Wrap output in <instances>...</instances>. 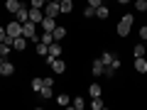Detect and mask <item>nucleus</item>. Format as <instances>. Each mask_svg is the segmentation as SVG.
I'll return each mask as SVG.
<instances>
[{
    "label": "nucleus",
    "mask_w": 147,
    "mask_h": 110,
    "mask_svg": "<svg viewBox=\"0 0 147 110\" xmlns=\"http://www.w3.org/2000/svg\"><path fill=\"white\" fill-rule=\"evenodd\" d=\"M145 52H147V49H145V44H137V47L132 49V54H135V56H145Z\"/></svg>",
    "instance_id": "393cba45"
},
{
    "label": "nucleus",
    "mask_w": 147,
    "mask_h": 110,
    "mask_svg": "<svg viewBox=\"0 0 147 110\" xmlns=\"http://www.w3.org/2000/svg\"><path fill=\"white\" fill-rule=\"evenodd\" d=\"M110 68H115V71L120 68V59H118V56H113V64H110Z\"/></svg>",
    "instance_id": "c756f323"
},
{
    "label": "nucleus",
    "mask_w": 147,
    "mask_h": 110,
    "mask_svg": "<svg viewBox=\"0 0 147 110\" xmlns=\"http://www.w3.org/2000/svg\"><path fill=\"white\" fill-rule=\"evenodd\" d=\"M84 15H86V17H93V15H96V7H93V5H88V7L84 10Z\"/></svg>",
    "instance_id": "cd10ccee"
},
{
    "label": "nucleus",
    "mask_w": 147,
    "mask_h": 110,
    "mask_svg": "<svg viewBox=\"0 0 147 110\" xmlns=\"http://www.w3.org/2000/svg\"><path fill=\"white\" fill-rule=\"evenodd\" d=\"M39 25L44 27V32H54V27H57V22H54V17H47V15H44Z\"/></svg>",
    "instance_id": "0eeeda50"
},
{
    "label": "nucleus",
    "mask_w": 147,
    "mask_h": 110,
    "mask_svg": "<svg viewBox=\"0 0 147 110\" xmlns=\"http://www.w3.org/2000/svg\"><path fill=\"white\" fill-rule=\"evenodd\" d=\"M88 95H91V98H98V95H100V86L98 83H91L88 86Z\"/></svg>",
    "instance_id": "a211bd4d"
},
{
    "label": "nucleus",
    "mask_w": 147,
    "mask_h": 110,
    "mask_svg": "<svg viewBox=\"0 0 147 110\" xmlns=\"http://www.w3.org/2000/svg\"><path fill=\"white\" fill-rule=\"evenodd\" d=\"M130 27H132V15H125L118 25V37H127L130 34Z\"/></svg>",
    "instance_id": "f257e3e1"
},
{
    "label": "nucleus",
    "mask_w": 147,
    "mask_h": 110,
    "mask_svg": "<svg viewBox=\"0 0 147 110\" xmlns=\"http://www.w3.org/2000/svg\"><path fill=\"white\" fill-rule=\"evenodd\" d=\"M27 42H30V39H25V37H15V39H12V49H17V52H22V49L27 47Z\"/></svg>",
    "instance_id": "6e6552de"
},
{
    "label": "nucleus",
    "mask_w": 147,
    "mask_h": 110,
    "mask_svg": "<svg viewBox=\"0 0 147 110\" xmlns=\"http://www.w3.org/2000/svg\"><path fill=\"white\" fill-rule=\"evenodd\" d=\"M47 56H61V47H59V44H49V54H47Z\"/></svg>",
    "instance_id": "f3484780"
},
{
    "label": "nucleus",
    "mask_w": 147,
    "mask_h": 110,
    "mask_svg": "<svg viewBox=\"0 0 147 110\" xmlns=\"http://www.w3.org/2000/svg\"><path fill=\"white\" fill-rule=\"evenodd\" d=\"M42 86H44L42 78H32V91H34V93H39V91H42Z\"/></svg>",
    "instance_id": "5701e85b"
},
{
    "label": "nucleus",
    "mask_w": 147,
    "mask_h": 110,
    "mask_svg": "<svg viewBox=\"0 0 147 110\" xmlns=\"http://www.w3.org/2000/svg\"><path fill=\"white\" fill-rule=\"evenodd\" d=\"M39 95H42L44 100H49V98L54 95V93H52V86H42V91H39Z\"/></svg>",
    "instance_id": "412c9836"
},
{
    "label": "nucleus",
    "mask_w": 147,
    "mask_h": 110,
    "mask_svg": "<svg viewBox=\"0 0 147 110\" xmlns=\"http://www.w3.org/2000/svg\"><path fill=\"white\" fill-rule=\"evenodd\" d=\"M88 5H93V7H98V5H103V0H88Z\"/></svg>",
    "instance_id": "72a5a7b5"
},
{
    "label": "nucleus",
    "mask_w": 147,
    "mask_h": 110,
    "mask_svg": "<svg viewBox=\"0 0 147 110\" xmlns=\"http://www.w3.org/2000/svg\"><path fill=\"white\" fill-rule=\"evenodd\" d=\"M118 3H123V5H125V3H130V0H118Z\"/></svg>",
    "instance_id": "f704fd0d"
},
{
    "label": "nucleus",
    "mask_w": 147,
    "mask_h": 110,
    "mask_svg": "<svg viewBox=\"0 0 147 110\" xmlns=\"http://www.w3.org/2000/svg\"><path fill=\"white\" fill-rule=\"evenodd\" d=\"M10 44H5V42H0V56H7V54H10Z\"/></svg>",
    "instance_id": "b1692460"
},
{
    "label": "nucleus",
    "mask_w": 147,
    "mask_h": 110,
    "mask_svg": "<svg viewBox=\"0 0 147 110\" xmlns=\"http://www.w3.org/2000/svg\"><path fill=\"white\" fill-rule=\"evenodd\" d=\"M52 34H54V42H61L64 37H66V30H64L61 25H57V27H54V32H52Z\"/></svg>",
    "instance_id": "9d476101"
},
{
    "label": "nucleus",
    "mask_w": 147,
    "mask_h": 110,
    "mask_svg": "<svg viewBox=\"0 0 147 110\" xmlns=\"http://www.w3.org/2000/svg\"><path fill=\"white\" fill-rule=\"evenodd\" d=\"M42 10H44V15H47V17H57L59 12H61V10H59V0H52V3H47Z\"/></svg>",
    "instance_id": "7ed1b4c3"
},
{
    "label": "nucleus",
    "mask_w": 147,
    "mask_h": 110,
    "mask_svg": "<svg viewBox=\"0 0 147 110\" xmlns=\"http://www.w3.org/2000/svg\"><path fill=\"white\" fill-rule=\"evenodd\" d=\"M44 81V86H54V78H52V76H47V78H42Z\"/></svg>",
    "instance_id": "473e14b6"
},
{
    "label": "nucleus",
    "mask_w": 147,
    "mask_h": 110,
    "mask_svg": "<svg viewBox=\"0 0 147 110\" xmlns=\"http://www.w3.org/2000/svg\"><path fill=\"white\" fill-rule=\"evenodd\" d=\"M39 42H42V44H52L54 42V34H52V32H44V34L39 37Z\"/></svg>",
    "instance_id": "4be33fe9"
},
{
    "label": "nucleus",
    "mask_w": 147,
    "mask_h": 110,
    "mask_svg": "<svg viewBox=\"0 0 147 110\" xmlns=\"http://www.w3.org/2000/svg\"><path fill=\"white\" fill-rule=\"evenodd\" d=\"M84 105H86V100H84V98H74V108H76V110H81Z\"/></svg>",
    "instance_id": "bb28decb"
},
{
    "label": "nucleus",
    "mask_w": 147,
    "mask_h": 110,
    "mask_svg": "<svg viewBox=\"0 0 147 110\" xmlns=\"http://www.w3.org/2000/svg\"><path fill=\"white\" fill-rule=\"evenodd\" d=\"M59 10L61 12H71L74 10V0H59Z\"/></svg>",
    "instance_id": "f8f14e48"
},
{
    "label": "nucleus",
    "mask_w": 147,
    "mask_h": 110,
    "mask_svg": "<svg viewBox=\"0 0 147 110\" xmlns=\"http://www.w3.org/2000/svg\"><path fill=\"white\" fill-rule=\"evenodd\" d=\"M37 54H39V56H47V54H49V44L37 42Z\"/></svg>",
    "instance_id": "6ab92c4d"
},
{
    "label": "nucleus",
    "mask_w": 147,
    "mask_h": 110,
    "mask_svg": "<svg viewBox=\"0 0 147 110\" xmlns=\"http://www.w3.org/2000/svg\"><path fill=\"white\" fill-rule=\"evenodd\" d=\"M15 73V64L7 61V56H0V76H12Z\"/></svg>",
    "instance_id": "f03ea898"
},
{
    "label": "nucleus",
    "mask_w": 147,
    "mask_h": 110,
    "mask_svg": "<svg viewBox=\"0 0 147 110\" xmlns=\"http://www.w3.org/2000/svg\"><path fill=\"white\" fill-rule=\"evenodd\" d=\"M103 61H100V59H98V61H93V66H91V71H93V76H103Z\"/></svg>",
    "instance_id": "4468645a"
},
{
    "label": "nucleus",
    "mask_w": 147,
    "mask_h": 110,
    "mask_svg": "<svg viewBox=\"0 0 147 110\" xmlns=\"http://www.w3.org/2000/svg\"><path fill=\"white\" fill-rule=\"evenodd\" d=\"M57 105H61V108H66V105H71V98H69L66 93H59V95H57Z\"/></svg>",
    "instance_id": "2eb2a0df"
},
{
    "label": "nucleus",
    "mask_w": 147,
    "mask_h": 110,
    "mask_svg": "<svg viewBox=\"0 0 147 110\" xmlns=\"http://www.w3.org/2000/svg\"><path fill=\"white\" fill-rule=\"evenodd\" d=\"M140 39H142V42H147V25L140 27Z\"/></svg>",
    "instance_id": "c85d7f7f"
},
{
    "label": "nucleus",
    "mask_w": 147,
    "mask_h": 110,
    "mask_svg": "<svg viewBox=\"0 0 147 110\" xmlns=\"http://www.w3.org/2000/svg\"><path fill=\"white\" fill-rule=\"evenodd\" d=\"M5 37H7V32H5V27H0V42H5Z\"/></svg>",
    "instance_id": "2f4dec72"
},
{
    "label": "nucleus",
    "mask_w": 147,
    "mask_h": 110,
    "mask_svg": "<svg viewBox=\"0 0 147 110\" xmlns=\"http://www.w3.org/2000/svg\"><path fill=\"white\" fill-rule=\"evenodd\" d=\"M108 15H110V10H108L105 5H98V7H96V17H98V20H105Z\"/></svg>",
    "instance_id": "ddd939ff"
},
{
    "label": "nucleus",
    "mask_w": 147,
    "mask_h": 110,
    "mask_svg": "<svg viewBox=\"0 0 147 110\" xmlns=\"http://www.w3.org/2000/svg\"><path fill=\"white\" fill-rule=\"evenodd\" d=\"M42 17H44V10H42V7H30V20L34 22V25H39Z\"/></svg>",
    "instance_id": "39448f33"
},
{
    "label": "nucleus",
    "mask_w": 147,
    "mask_h": 110,
    "mask_svg": "<svg viewBox=\"0 0 147 110\" xmlns=\"http://www.w3.org/2000/svg\"><path fill=\"white\" fill-rule=\"evenodd\" d=\"M91 108H93V110H103L105 108L103 98H100V95H98V98H91Z\"/></svg>",
    "instance_id": "dca6fc26"
},
{
    "label": "nucleus",
    "mask_w": 147,
    "mask_h": 110,
    "mask_svg": "<svg viewBox=\"0 0 147 110\" xmlns=\"http://www.w3.org/2000/svg\"><path fill=\"white\" fill-rule=\"evenodd\" d=\"M135 71L137 73H147V59L145 56H135Z\"/></svg>",
    "instance_id": "423d86ee"
},
{
    "label": "nucleus",
    "mask_w": 147,
    "mask_h": 110,
    "mask_svg": "<svg viewBox=\"0 0 147 110\" xmlns=\"http://www.w3.org/2000/svg\"><path fill=\"white\" fill-rule=\"evenodd\" d=\"M20 7H22V3H20V0H7V3H5V10H7V12H12V15H15V12L20 10Z\"/></svg>",
    "instance_id": "1a4fd4ad"
},
{
    "label": "nucleus",
    "mask_w": 147,
    "mask_h": 110,
    "mask_svg": "<svg viewBox=\"0 0 147 110\" xmlns=\"http://www.w3.org/2000/svg\"><path fill=\"white\" fill-rule=\"evenodd\" d=\"M44 5H47L44 0H32V7H44Z\"/></svg>",
    "instance_id": "7c9ffc66"
},
{
    "label": "nucleus",
    "mask_w": 147,
    "mask_h": 110,
    "mask_svg": "<svg viewBox=\"0 0 147 110\" xmlns=\"http://www.w3.org/2000/svg\"><path fill=\"white\" fill-rule=\"evenodd\" d=\"M113 56H115V54H110V52L100 54V61H103V66H110V64H113Z\"/></svg>",
    "instance_id": "aec40b11"
},
{
    "label": "nucleus",
    "mask_w": 147,
    "mask_h": 110,
    "mask_svg": "<svg viewBox=\"0 0 147 110\" xmlns=\"http://www.w3.org/2000/svg\"><path fill=\"white\" fill-rule=\"evenodd\" d=\"M5 32H7V37H20V34H22V22H17V20H12L10 25L5 27Z\"/></svg>",
    "instance_id": "20e7f679"
},
{
    "label": "nucleus",
    "mask_w": 147,
    "mask_h": 110,
    "mask_svg": "<svg viewBox=\"0 0 147 110\" xmlns=\"http://www.w3.org/2000/svg\"><path fill=\"white\" fill-rule=\"evenodd\" d=\"M135 7H137L140 12H145V10H147V0H135Z\"/></svg>",
    "instance_id": "a878e982"
},
{
    "label": "nucleus",
    "mask_w": 147,
    "mask_h": 110,
    "mask_svg": "<svg viewBox=\"0 0 147 110\" xmlns=\"http://www.w3.org/2000/svg\"><path fill=\"white\" fill-rule=\"evenodd\" d=\"M15 17H17V22H27L30 20V10H27V7H20V10L15 12Z\"/></svg>",
    "instance_id": "9b49d317"
}]
</instances>
